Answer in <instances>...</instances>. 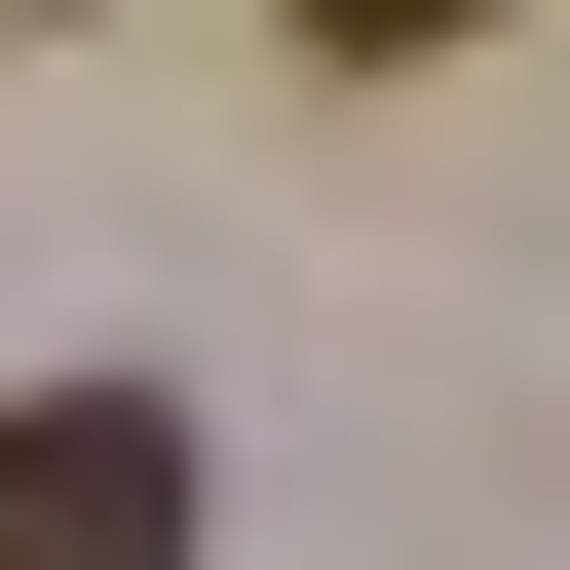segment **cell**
<instances>
[{"label": "cell", "instance_id": "obj_1", "mask_svg": "<svg viewBox=\"0 0 570 570\" xmlns=\"http://www.w3.org/2000/svg\"><path fill=\"white\" fill-rule=\"evenodd\" d=\"M0 570H190V419L153 381H39L0 419Z\"/></svg>", "mask_w": 570, "mask_h": 570}, {"label": "cell", "instance_id": "obj_2", "mask_svg": "<svg viewBox=\"0 0 570 570\" xmlns=\"http://www.w3.org/2000/svg\"><path fill=\"white\" fill-rule=\"evenodd\" d=\"M266 39H343V77H419V39H494V0H266Z\"/></svg>", "mask_w": 570, "mask_h": 570}]
</instances>
